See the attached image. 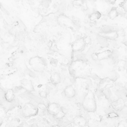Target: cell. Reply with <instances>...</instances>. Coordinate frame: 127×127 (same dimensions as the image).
<instances>
[{
    "label": "cell",
    "mask_w": 127,
    "mask_h": 127,
    "mask_svg": "<svg viewBox=\"0 0 127 127\" xmlns=\"http://www.w3.org/2000/svg\"><path fill=\"white\" fill-rule=\"evenodd\" d=\"M71 70L74 76L78 77H85L90 74L91 67L86 62L78 60L72 63Z\"/></svg>",
    "instance_id": "1"
},
{
    "label": "cell",
    "mask_w": 127,
    "mask_h": 127,
    "mask_svg": "<svg viewBox=\"0 0 127 127\" xmlns=\"http://www.w3.org/2000/svg\"><path fill=\"white\" fill-rule=\"evenodd\" d=\"M82 105L85 110L88 112H94L96 110V102L93 92L89 90L86 94Z\"/></svg>",
    "instance_id": "2"
},
{
    "label": "cell",
    "mask_w": 127,
    "mask_h": 127,
    "mask_svg": "<svg viewBox=\"0 0 127 127\" xmlns=\"http://www.w3.org/2000/svg\"><path fill=\"white\" fill-rule=\"evenodd\" d=\"M29 64L31 68L36 72H43L46 67V63L44 59L39 56L31 58L29 60Z\"/></svg>",
    "instance_id": "3"
},
{
    "label": "cell",
    "mask_w": 127,
    "mask_h": 127,
    "mask_svg": "<svg viewBox=\"0 0 127 127\" xmlns=\"http://www.w3.org/2000/svg\"><path fill=\"white\" fill-rule=\"evenodd\" d=\"M38 108L30 103L25 104L22 108V114L26 118L35 116L38 114Z\"/></svg>",
    "instance_id": "4"
},
{
    "label": "cell",
    "mask_w": 127,
    "mask_h": 127,
    "mask_svg": "<svg viewBox=\"0 0 127 127\" xmlns=\"http://www.w3.org/2000/svg\"><path fill=\"white\" fill-rule=\"evenodd\" d=\"M99 35L107 40H115L119 36V32L115 30H103L98 33Z\"/></svg>",
    "instance_id": "5"
},
{
    "label": "cell",
    "mask_w": 127,
    "mask_h": 127,
    "mask_svg": "<svg viewBox=\"0 0 127 127\" xmlns=\"http://www.w3.org/2000/svg\"><path fill=\"white\" fill-rule=\"evenodd\" d=\"M58 22L59 24L63 27L74 28L75 25L73 21L69 17L65 15L61 14L59 15L58 17Z\"/></svg>",
    "instance_id": "6"
},
{
    "label": "cell",
    "mask_w": 127,
    "mask_h": 127,
    "mask_svg": "<svg viewBox=\"0 0 127 127\" xmlns=\"http://www.w3.org/2000/svg\"><path fill=\"white\" fill-rule=\"evenodd\" d=\"M86 45V41L84 38H79L76 39L72 45L73 52H79L83 50Z\"/></svg>",
    "instance_id": "7"
},
{
    "label": "cell",
    "mask_w": 127,
    "mask_h": 127,
    "mask_svg": "<svg viewBox=\"0 0 127 127\" xmlns=\"http://www.w3.org/2000/svg\"><path fill=\"white\" fill-rule=\"evenodd\" d=\"M46 108L48 113L54 117L63 110L59 104L54 102L48 104Z\"/></svg>",
    "instance_id": "8"
},
{
    "label": "cell",
    "mask_w": 127,
    "mask_h": 127,
    "mask_svg": "<svg viewBox=\"0 0 127 127\" xmlns=\"http://www.w3.org/2000/svg\"><path fill=\"white\" fill-rule=\"evenodd\" d=\"M20 84L22 87L28 92H31L34 90V88L32 82L29 79L26 78L21 79L20 80Z\"/></svg>",
    "instance_id": "9"
},
{
    "label": "cell",
    "mask_w": 127,
    "mask_h": 127,
    "mask_svg": "<svg viewBox=\"0 0 127 127\" xmlns=\"http://www.w3.org/2000/svg\"><path fill=\"white\" fill-rule=\"evenodd\" d=\"M113 52L111 50H106L94 54L96 59L99 61L109 58L112 55Z\"/></svg>",
    "instance_id": "10"
},
{
    "label": "cell",
    "mask_w": 127,
    "mask_h": 127,
    "mask_svg": "<svg viewBox=\"0 0 127 127\" xmlns=\"http://www.w3.org/2000/svg\"><path fill=\"white\" fill-rule=\"evenodd\" d=\"M111 106L115 110L120 111L125 106V103L122 98H119L112 102Z\"/></svg>",
    "instance_id": "11"
},
{
    "label": "cell",
    "mask_w": 127,
    "mask_h": 127,
    "mask_svg": "<svg viewBox=\"0 0 127 127\" xmlns=\"http://www.w3.org/2000/svg\"><path fill=\"white\" fill-rule=\"evenodd\" d=\"M65 96L68 98H72L75 96L76 92L72 85H68L66 86L64 90Z\"/></svg>",
    "instance_id": "12"
},
{
    "label": "cell",
    "mask_w": 127,
    "mask_h": 127,
    "mask_svg": "<svg viewBox=\"0 0 127 127\" xmlns=\"http://www.w3.org/2000/svg\"><path fill=\"white\" fill-rule=\"evenodd\" d=\"M73 124L79 127H84L87 123L86 119L81 116H78L75 117L73 120Z\"/></svg>",
    "instance_id": "13"
},
{
    "label": "cell",
    "mask_w": 127,
    "mask_h": 127,
    "mask_svg": "<svg viewBox=\"0 0 127 127\" xmlns=\"http://www.w3.org/2000/svg\"><path fill=\"white\" fill-rule=\"evenodd\" d=\"M51 82L54 85H57L61 81V77L59 73L58 72H53L50 77Z\"/></svg>",
    "instance_id": "14"
},
{
    "label": "cell",
    "mask_w": 127,
    "mask_h": 127,
    "mask_svg": "<svg viewBox=\"0 0 127 127\" xmlns=\"http://www.w3.org/2000/svg\"><path fill=\"white\" fill-rule=\"evenodd\" d=\"M4 98L7 102H12L15 99L14 90L12 89H7L4 93Z\"/></svg>",
    "instance_id": "15"
},
{
    "label": "cell",
    "mask_w": 127,
    "mask_h": 127,
    "mask_svg": "<svg viewBox=\"0 0 127 127\" xmlns=\"http://www.w3.org/2000/svg\"><path fill=\"white\" fill-rule=\"evenodd\" d=\"M120 15V11L116 7H113L109 11L108 13V16L112 20H114Z\"/></svg>",
    "instance_id": "16"
},
{
    "label": "cell",
    "mask_w": 127,
    "mask_h": 127,
    "mask_svg": "<svg viewBox=\"0 0 127 127\" xmlns=\"http://www.w3.org/2000/svg\"><path fill=\"white\" fill-rule=\"evenodd\" d=\"M102 16L101 13L98 11H95L89 15L88 19L91 22H94L99 20Z\"/></svg>",
    "instance_id": "17"
},
{
    "label": "cell",
    "mask_w": 127,
    "mask_h": 127,
    "mask_svg": "<svg viewBox=\"0 0 127 127\" xmlns=\"http://www.w3.org/2000/svg\"><path fill=\"white\" fill-rule=\"evenodd\" d=\"M72 3L75 7L79 8L83 7L85 4V2L83 0H74Z\"/></svg>",
    "instance_id": "18"
},
{
    "label": "cell",
    "mask_w": 127,
    "mask_h": 127,
    "mask_svg": "<svg viewBox=\"0 0 127 127\" xmlns=\"http://www.w3.org/2000/svg\"><path fill=\"white\" fill-rule=\"evenodd\" d=\"M5 115L6 111L4 107L1 105H0V122L4 118Z\"/></svg>",
    "instance_id": "19"
},
{
    "label": "cell",
    "mask_w": 127,
    "mask_h": 127,
    "mask_svg": "<svg viewBox=\"0 0 127 127\" xmlns=\"http://www.w3.org/2000/svg\"><path fill=\"white\" fill-rule=\"evenodd\" d=\"M119 6L123 9L125 12L127 13V0H124L120 3Z\"/></svg>",
    "instance_id": "20"
},
{
    "label": "cell",
    "mask_w": 127,
    "mask_h": 127,
    "mask_svg": "<svg viewBox=\"0 0 127 127\" xmlns=\"http://www.w3.org/2000/svg\"><path fill=\"white\" fill-rule=\"evenodd\" d=\"M117 127H127V120H123L121 121Z\"/></svg>",
    "instance_id": "21"
},
{
    "label": "cell",
    "mask_w": 127,
    "mask_h": 127,
    "mask_svg": "<svg viewBox=\"0 0 127 127\" xmlns=\"http://www.w3.org/2000/svg\"><path fill=\"white\" fill-rule=\"evenodd\" d=\"M39 95H40V96L41 97L43 98H46L47 96V92L46 91H40L39 92Z\"/></svg>",
    "instance_id": "22"
},
{
    "label": "cell",
    "mask_w": 127,
    "mask_h": 127,
    "mask_svg": "<svg viewBox=\"0 0 127 127\" xmlns=\"http://www.w3.org/2000/svg\"><path fill=\"white\" fill-rule=\"evenodd\" d=\"M107 0L108 2L111 4H114L117 1V0Z\"/></svg>",
    "instance_id": "23"
},
{
    "label": "cell",
    "mask_w": 127,
    "mask_h": 127,
    "mask_svg": "<svg viewBox=\"0 0 127 127\" xmlns=\"http://www.w3.org/2000/svg\"><path fill=\"white\" fill-rule=\"evenodd\" d=\"M52 127H61L58 125H55V126H53Z\"/></svg>",
    "instance_id": "24"
},
{
    "label": "cell",
    "mask_w": 127,
    "mask_h": 127,
    "mask_svg": "<svg viewBox=\"0 0 127 127\" xmlns=\"http://www.w3.org/2000/svg\"><path fill=\"white\" fill-rule=\"evenodd\" d=\"M23 127L22 126H18V127Z\"/></svg>",
    "instance_id": "25"
}]
</instances>
